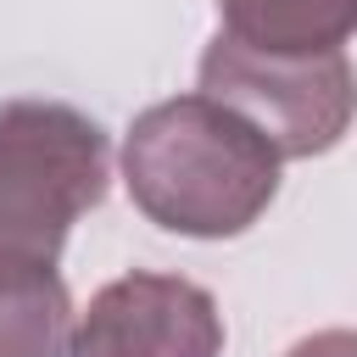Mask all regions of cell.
<instances>
[{"label":"cell","mask_w":357,"mask_h":357,"mask_svg":"<svg viewBox=\"0 0 357 357\" xmlns=\"http://www.w3.org/2000/svg\"><path fill=\"white\" fill-rule=\"evenodd\" d=\"M284 357H357V329H318V335L296 340Z\"/></svg>","instance_id":"7"},{"label":"cell","mask_w":357,"mask_h":357,"mask_svg":"<svg viewBox=\"0 0 357 357\" xmlns=\"http://www.w3.org/2000/svg\"><path fill=\"white\" fill-rule=\"evenodd\" d=\"M223 33L273 56H324L357 33V0H218Z\"/></svg>","instance_id":"5"},{"label":"cell","mask_w":357,"mask_h":357,"mask_svg":"<svg viewBox=\"0 0 357 357\" xmlns=\"http://www.w3.org/2000/svg\"><path fill=\"white\" fill-rule=\"evenodd\" d=\"M73 301L56 262H0V357H67Z\"/></svg>","instance_id":"6"},{"label":"cell","mask_w":357,"mask_h":357,"mask_svg":"<svg viewBox=\"0 0 357 357\" xmlns=\"http://www.w3.org/2000/svg\"><path fill=\"white\" fill-rule=\"evenodd\" d=\"M279 151L223 100L178 95L134 117L123 139V178L134 206L195 240L251 229L279 195Z\"/></svg>","instance_id":"1"},{"label":"cell","mask_w":357,"mask_h":357,"mask_svg":"<svg viewBox=\"0 0 357 357\" xmlns=\"http://www.w3.org/2000/svg\"><path fill=\"white\" fill-rule=\"evenodd\" d=\"M67 357H223V318L190 279L123 273L89 296Z\"/></svg>","instance_id":"4"},{"label":"cell","mask_w":357,"mask_h":357,"mask_svg":"<svg viewBox=\"0 0 357 357\" xmlns=\"http://www.w3.org/2000/svg\"><path fill=\"white\" fill-rule=\"evenodd\" d=\"M112 145L61 100L0 106V262H56L67 229L100 206Z\"/></svg>","instance_id":"2"},{"label":"cell","mask_w":357,"mask_h":357,"mask_svg":"<svg viewBox=\"0 0 357 357\" xmlns=\"http://www.w3.org/2000/svg\"><path fill=\"white\" fill-rule=\"evenodd\" d=\"M201 95L240 112L279 156H324L357 117V73L340 50L273 56L229 33L201 56Z\"/></svg>","instance_id":"3"}]
</instances>
